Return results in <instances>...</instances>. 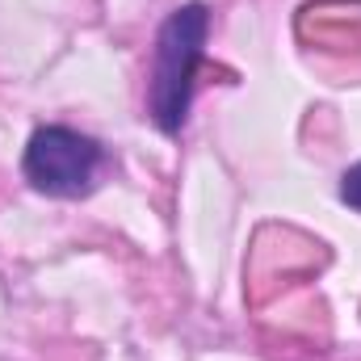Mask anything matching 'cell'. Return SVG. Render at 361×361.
Here are the masks:
<instances>
[{
    "mask_svg": "<svg viewBox=\"0 0 361 361\" xmlns=\"http://www.w3.org/2000/svg\"><path fill=\"white\" fill-rule=\"evenodd\" d=\"M206 30H210L206 4H185L160 25L156 72H152V118L164 135H177L189 114L193 76L206 55Z\"/></svg>",
    "mask_w": 361,
    "mask_h": 361,
    "instance_id": "obj_1",
    "label": "cell"
},
{
    "mask_svg": "<svg viewBox=\"0 0 361 361\" xmlns=\"http://www.w3.org/2000/svg\"><path fill=\"white\" fill-rule=\"evenodd\" d=\"M97 164H101V147L89 135L68 130V126H42V130H34V139L25 147V177L34 189L51 193V197L85 193L97 177Z\"/></svg>",
    "mask_w": 361,
    "mask_h": 361,
    "instance_id": "obj_2",
    "label": "cell"
},
{
    "mask_svg": "<svg viewBox=\"0 0 361 361\" xmlns=\"http://www.w3.org/2000/svg\"><path fill=\"white\" fill-rule=\"evenodd\" d=\"M341 197H345L353 210H361V164L345 173V180H341Z\"/></svg>",
    "mask_w": 361,
    "mask_h": 361,
    "instance_id": "obj_3",
    "label": "cell"
}]
</instances>
